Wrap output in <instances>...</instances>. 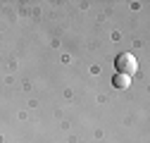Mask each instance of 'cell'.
<instances>
[{"label": "cell", "instance_id": "1", "mask_svg": "<svg viewBox=\"0 0 150 143\" xmlns=\"http://www.w3.org/2000/svg\"><path fill=\"white\" fill-rule=\"evenodd\" d=\"M136 72H138V60H136V55H131V52H122V55L117 57V74L131 76V74H136Z\"/></svg>", "mask_w": 150, "mask_h": 143}, {"label": "cell", "instance_id": "2", "mask_svg": "<svg viewBox=\"0 0 150 143\" xmlns=\"http://www.w3.org/2000/svg\"><path fill=\"white\" fill-rule=\"evenodd\" d=\"M112 84H115L117 88H126V86L131 84V76H126V74H115V79H112Z\"/></svg>", "mask_w": 150, "mask_h": 143}]
</instances>
